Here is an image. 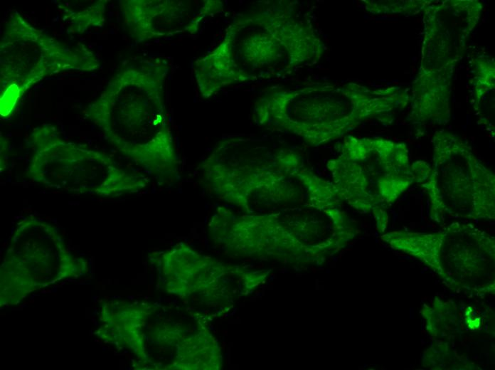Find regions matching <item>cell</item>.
Returning a JSON list of instances; mask_svg holds the SVG:
<instances>
[{"label": "cell", "mask_w": 495, "mask_h": 370, "mask_svg": "<svg viewBox=\"0 0 495 370\" xmlns=\"http://www.w3.org/2000/svg\"><path fill=\"white\" fill-rule=\"evenodd\" d=\"M428 178L420 186L430 200V215L494 218L495 176L457 135L442 130L434 135Z\"/></svg>", "instance_id": "obj_5"}, {"label": "cell", "mask_w": 495, "mask_h": 370, "mask_svg": "<svg viewBox=\"0 0 495 370\" xmlns=\"http://www.w3.org/2000/svg\"><path fill=\"white\" fill-rule=\"evenodd\" d=\"M100 67L98 58L85 44L66 46L14 11L0 41V114L10 116L23 94L47 77Z\"/></svg>", "instance_id": "obj_4"}, {"label": "cell", "mask_w": 495, "mask_h": 370, "mask_svg": "<svg viewBox=\"0 0 495 370\" xmlns=\"http://www.w3.org/2000/svg\"><path fill=\"white\" fill-rule=\"evenodd\" d=\"M449 78L419 73L414 83L409 120L413 123L446 124L449 119Z\"/></svg>", "instance_id": "obj_10"}, {"label": "cell", "mask_w": 495, "mask_h": 370, "mask_svg": "<svg viewBox=\"0 0 495 370\" xmlns=\"http://www.w3.org/2000/svg\"><path fill=\"white\" fill-rule=\"evenodd\" d=\"M26 175L48 188L75 194L115 197L138 192L149 178L119 165L105 152L69 142L50 124L35 127Z\"/></svg>", "instance_id": "obj_3"}, {"label": "cell", "mask_w": 495, "mask_h": 370, "mask_svg": "<svg viewBox=\"0 0 495 370\" xmlns=\"http://www.w3.org/2000/svg\"><path fill=\"white\" fill-rule=\"evenodd\" d=\"M286 19V18H285ZM272 10L257 11L240 15L229 25L225 34L212 51L197 58L193 67L201 95L211 97L223 88L235 83L274 76L306 57V39L300 33L285 38L302 28L298 22L287 21Z\"/></svg>", "instance_id": "obj_2"}, {"label": "cell", "mask_w": 495, "mask_h": 370, "mask_svg": "<svg viewBox=\"0 0 495 370\" xmlns=\"http://www.w3.org/2000/svg\"><path fill=\"white\" fill-rule=\"evenodd\" d=\"M331 163L341 197L361 211L394 203L415 182L406 145L383 138L348 137Z\"/></svg>", "instance_id": "obj_6"}, {"label": "cell", "mask_w": 495, "mask_h": 370, "mask_svg": "<svg viewBox=\"0 0 495 370\" xmlns=\"http://www.w3.org/2000/svg\"><path fill=\"white\" fill-rule=\"evenodd\" d=\"M481 11L477 1H446L426 9L420 73L451 77Z\"/></svg>", "instance_id": "obj_8"}, {"label": "cell", "mask_w": 495, "mask_h": 370, "mask_svg": "<svg viewBox=\"0 0 495 370\" xmlns=\"http://www.w3.org/2000/svg\"><path fill=\"white\" fill-rule=\"evenodd\" d=\"M411 171L415 182L422 184L429 176L431 171V165L423 161H417L410 164Z\"/></svg>", "instance_id": "obj_13"}, {"label": "cell", "mask_w": 495, "mask_h": 370, "mask_svg": "<svg viewBox=\"0 0 495 370\" xmlns=\"http://www.w3.org/2000/svg\"><path fill=\"white\" fill-rule=\"evenodd\" d=\"M122 24L142 43L181 33L195 34L207 18L220 12L218 0H121Z\"/></svg>", "instance_id": "obj_9"}, {"label": "cell", "mask_w": 495, "mask_h": 370, "mask_svg": "<svg viewBox=\"0 0 495 370\" xmlns=\"http://www.w3.org/2000/svg\"><path fill=\"white\" fill-rule=\"evenodd\" d=\"M85 261L73 256L51 224L29 217L17 224L1 268V276L14 278L9 285L22 296L84 269Z\"/></svg>", "instance_id": "obj_7"}, {"label": "cell", "mask_w": 495, "mask_h": 370, "mask_svg": "<svg viewBox=\"0 0 495 370\" xmlns=\"http://www.w3.org/2000/svg\"><path fill=\"white\" fill-rule=\"evenodd\" d=\"M164 58L122 65L85 110L111 145L154 177L176 178L180 159L168 117Z\"/></svg>", "instance_id": "obj_1"}, {"label": "cell", "mask_w": 495, "mask_h": 370, "mask_svg": "<svg viewBox=\"0 0 495 370\" xmlns=\"http://www.w3.org/2000/svg\"><path fill=\"white\" fill-rule=\"evenodd\" d=\"M440 236V232L421 233L394 231L381 238L393 248L417 258L436 271L438 268Z\"/></svg>", "instance_id": "obj_11"}, {"label": "cell", "mask_w": 495, "mask_h": 370, "mask_svg": "<svg viewBox=\"0 0 495 370\" xmlns=\"http://www.w3.org/2000/svg\"><path fill=\"white\" fill-rule=\"evenodd\" d=\"M376 221L377 229L383 232L388 224V214L383 206H378L373 208Z\"/></svg>", "instance_id": "obj_14"}, {"label": "cell", "mask_w": 495, "mask_h": 370, "mask_svg": "<svg viewBox=\"0 0 495 370\" xmlns=\"http://www.w3.org/2000/svg\"><path fill=\"white\" fill-rule=\"evenodd\" d=\"M109 1H60L58 9L71 33H82L90 28L102 27Z\"/></svg>", "instance_id": "obj_12"}]
</instances>
